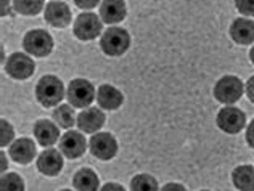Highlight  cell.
Listing matches in <instances>:
<instances>
[{"instance_id":"cell-29","label":"cell","mask_w":254,"mask_h":191,"mask_svg":"<svg viewBox=\"0 0 254 191\" xmlns=\"http://www.w3.org/2000/svg\"><path fill=\"white\" fill-rule=\"evenodd\" d=\"M246 143L250 144L251 148H254V119L248 124V127H246Z\"/></svg>"},{"instance_id":"cell-23","label":"cell","mask_w":254,"mask_h":191,"mask_svg":"<svg viewBox=\"0 0 254 191\" xmlns=\"http://www.w3.org/2000/svg\"><path fill=\"white\" fill-rule=\"evenodd\" d=\"M130 191H159V185L155 177L148 174H138L130 182Z\"/></svg>"},{"instance_id":"cell-17","label":"cell","mask_w":254,"mask_h":191,"mask_svg":"<svg viewBox=\"0 0 254 191\" xmlns=\"http://www.w3.org/2000/svg\"><path fill=\"white\" fill-rule=\"evenodd\" d=\"M34 137L41 146L50 148L58 142L60 129L57 124H53L47 119H41L34 124Z\"/></svg>"},{"instance_id":"cell-26","label":"cell","mask_w":254,"mask_h":191,"mask_svg":"<svg viewBox=\"0 0 254 191\" xmlns=\"http://www.w3.org/2000/svg\"><path fill=\"white\" fill-rule=\"evenodd\" d=\"M235 6L245 18L254 16V0H235Z\"/></svg>"},{"instance_id":"cell-25","label":"cell","mask_w":254,"mask_h":191,"mask_svg":"<svg viewBox=\"0 0 254 191\" xmlns=\"http://www.w3.org/2000/svg\"><path fill=\"white\" fill-rule=\"evenodd\" d=\"M0 144L2 146H6L8 143H11L13 142V138H15V130H13V127H11V124L8 122V121H5V119H2L0 121Z\"/></svg>"},{"instance_id":"cell-22","label":"cell","mask_w":254,"mask_h":191,"mask_svg":"<svg viewBox=\"0 0 254 191\" xmlns=\"http://www.w3.org/2000/svg\"><path fill=\"white\" fill-rule=\"evenodd\" d=\"M16 13L24 16H34L39 15L44 8V0H13Z\"/></svg>"},{"instance_id":"cell-9","label":"cell","mask_w":254,"mask_h":191,"mask_svg":"<svg viewBox=\"0 0 254 191\" xmlns=\"http://www.w3.org/2000/svg\"><path fill=\"white\" fill-rule=\"evenodd\" d=\"M34 69L36 64L32 61V58H29L26 53H21V51L11 53L5 63L6 74L11 76L13 79H18V81H24V79L31 77L34 74Z\"/></svg>"},{"instance_id":"cell-27","label":"cell","mask_w":254,"mask_h":191,"mask_svg":"<svg viewBox=\"0 0 254 191\" xmlns=\"http://www.w3.org/2000/svg\"><path fill=\"white\" fill-rule=\"evenodd\" d=\"M100 0H74V3L82 10H92L98 5Z\"/></svg>"},{"instance_id":"cell-5","label":"cell","mask_w":254,"mask_h":191,"mask_svg":"<svg viewBox=\"0 0 254 191\" xmlns=\"http://www.w3.org/2000/svg\"><path fill=\"white\" fill-rule=\"evenodd\" d=\"M23 47L29 55L42 58L52 53L53 39L44 29H32L29 32H26V36L23 39Z\"/></svg>"},{"instance_id":"cell-21","label":"cell","mask_w":254,"mask_h":191,"mask_svg":"<svg viewBox=\"0 0 254 191\" xmlns=\"http://www.w3.org/2000/svg\"><path fill=\"white\" fill-rule=\"evenodd\" d=\"M53 119H55L57 126H60L62 129H71L76 124L77 117L74 114V109L69 104H60L53 111Z\"/></svg>"},{"instance_id":"cell-33","label":"cell","mask_w":254,"mask_h":191,"mask_svg":"<svg viewBox=\"0 0 254 191\" xmlns=\"http://www.w3.org/2000/svg\"><path fill=\"white\" fill-rule=\"evenodd\" d=\"M6 170V154L2 153V172H5Z\"/></svg>"},{"instance_id":"cell-8","label":"cell","mask_w":254,"mask_h":191,"mask_svg":"<svg viewBox=\"0 0 254 191\" xmlns=\"http://www.w3.org/2000/svg\"><path fill=\"white\" fill-rule=\"evenodd\" d=\"M103 21L95 13H81L74 21V36L81 41H93L102 34Z\"/></svg>"},{"instance_id":"cell-10","label":"cell","mask_w":254,"mask_h":191,"mask_svg":"<svg viewBox=\"0 0 254 191\" xmlns=\"http://www.w3.org/2000/svg\"><path fill=\"white\" fill-rule=\"evenodd\" d=\"M87 149L85 137L77 130H69L60 138V151L68 159H77Z\"/></svg>"},{"instance_id":"cell-32","label":"cell","mask_w":254,"mask_h":191,"mask_svg":"<svg viewBox=\"0 0 254 191\" xmlns=\"http://www.w3.org/2000/svg\"><path fill=\"white\" fill-rule=\"evenodd\" d=\"M8 13V0H2V16Z\"/></svg>"},{"instance_id":"cell-19","label":"cell","mask_w":254,"mask_h":191,"mask_svg":"<svg viewBox=\"0 0 254 191\" xmlns=\"http://www.w3.org/2000/svg\"><path fill=\"white\" fill-rule=\"evenodd\" d=\"M232 183L238 191H254V167L245 164L233 169Z\"/></svg>"},{"instance_id":"cell-35","label":"cell","mask_w":254,"mask_h":191,"mask_svg":"<svg viewBox=\"0 0 254 191\" xmlns=\"http://www.w3.org/2000/svg\"><path fill=\"white\" fill-rule=\"evenodd\" d=\"M63 191H72V190H63Z\"/></svg>"},{"instance_id":"cell-20","label":"cell","mask_w":254,"mask_h":191,"mask_svg":"<svg viewBox=\"0 0 254 191\" xmlns=\"http://www.w3.org/2000/svg\"><path fill=\"white\" fill-rule=\"evenodd\" d=\"M72 185L77 191H98L100 180L98 175L92 169L85 167L76 172L74 179H72Z\"/></svg>"},{"instance_id":"cell-16","label":"cell","mask_w":254,"mask_h":191,"mask_svg":"<svg viewBox=\"0 0 254 191\" xmlns=\"http://www.w3.org/2000/svg\"><path fill=\"white\" fill-rule=\"evenodd\" d=\"M127 15L124 0H103L100 5V18L106 24L121 23Z\"/></svg>"},{"instance_id":"cell-28","label":"cell","mask_w":254,"mask_h":191,"mask_svg":"<svg viewBox=\"0 0 254 191\" xmlns=\"http://www.w3.org/2000/svg\"><path fill=\"white\" fill-rule=\"evenodd\" d=\"M245 94L250 98V101L254 103V76L248 79V82L245 84Z\"/></svg>"},{"instance_id":"cell-12","label":"cell","mask_w":254,"mask_h":191,"mask_svg":"<svg viewBox=\"0 0 254 191\" xmlns=\"http://www.w3.org/2000/svg\"><path fill=\"white\" fill-rule=\"evenodd\" d=\"M37 169L41 170L44 175H49V177L58 175L63 169L62 151L53 149V148H47L45 151H42L37 157Z\"/></svg>"},{"instance_id":"cell-13","label":"cell","mask_w":254,"mask_h":191,"mask_svg":"<svg viewBox=\"0 0 254 191\" xmlns=\"http://www.w3.org/2000/svg\"><path fill=\"white\" fill-rule=\"evenodd\" d=\"M45 21L53 28H66L71 23V10L64 2H50L45 6Z\"/></svg>"},{"instance_id":"cell-1","label":"cell","mask_w":254,"mask_h":191,"mask_svg":"<svg viewBox=\"0 0 254 191\" xmlns=\"http://www.w3.org/2000/svg\"><path fill=\"white\" fill-rule=\"evenodd\" d=\"M36 96L45 108L57 106L66 96L64 85L57 76H44L36 85Z\"/></svg>"},{"instance_id":"cell-14","label":"cell","mask_w":254,"mask_h":191,"mask_svg":"<svg viewBox=\"0 0 254 191\" xmlns=\"http://www.w3.org/2000/svg\"><path fill=\"white\" fill-rule=\"evenodd\" d=\"M97 101H98V106L102 109L116 111L121 108V104L124 103V95L121 90H118L116 87H113V85L103 84V85H100L97 90Z\"/></svg>"},{"instance_id":"cell-11","label":"cell","mask_w":254,"mask_h":191,"mask_svg":"<svg viewBox=\"0 0 254 191\" xmlns=\"http://www.w3.org/2000/svg\"><path fill=\"white\" fill-rule=\"evenodd\" d=\"M106 116L102 109L98 108H87L81 111L77 116L76 126L84 134H97V132L105 126Z\"/></svg>"},{"instance_id":"cell-34","label":"cell","mask_w":254,"mask_h":191,"mask_svg":"<svg viewBox=\"0 0 254 191\" xmlns=\"http://www.w3.org/2000/svg\"><path fill=\"white\" fill-rule=\"evenodd\" d=\"M250 60H251V63L254 64V47L250 50Z\"/></svg>"},{"instance_id":"cell-36","label":"cell","mask_w":254,"mask_h":191,"mask_svg":"<svg viewBox=\"0 0 254 191\" xmlns=\"http://www.w3.org/2000/svg\"><path fill=\"white\" fill-rule=\"evenodd\" d=\"M201 191H209V190H201Z\"/></svg>"},{"instance_id":"cell-31","label":"cell","mask_w":254,"mask_h":191,"mask_svg":"<svg viewBox=\"0 0 254 191\" xmlns=\"http://www.w3.org/2000/svg\"><path fill=\"white\" fill-rule=\"evenodd\" d=\"M100 191H126V190L119 183H106L105 187L100 188Z\"/></svg>"},{"instance_id":"cell-18","label":"cell","mask_w":254,"mask_h":191,"mask_svg":"<svg viewBox=\"0 0 254 191\" xmlns=\"http://www.w3.org/2000/svg\"><path fill=\"white\" fill-rule=\"evenodd\" d=\"M36 156V144L31 138H19L10 146V157L18 164H29Z\"/></svg>"},{"instance_id":"cell-30","label":"cell","mask_w":254,"mask_h":191,"mask_svg":"<svg viewBox=\"0 0 254 191\" xmlns=\"http://www.w3.org/2000/svg\"><path fill=\"white\" fill-rule=\"evenodd\" d=\"M161 191H187V188L180 183H168V185L163 187Z\"/></svg>"},{"instance_id":"cell-6","label":"cell","mask_w":254,"mask_h":191,"mask_svg":"<svg viewBox=\"0 0 254 191\" xmlns=\"http://www.w3.org/2000/svg\"><path fill=\"white\" fill-rule=\"evenodd\" d=\"M216 124L217 127L225 132V134L235 135L238 132H242L246 126V114L242 109L237 106H224L222 109L217 113L216 117Z\"/></svg>"},{"instance_id":"cell-4","label":"cell","mask_w":254,"mask_h":191,"mask_svg":"<svg viewBox=\"0 0 254 191\" xmlns=\"http://www.w3.org/2000/svg\"><path fill=\"white\" fill-rule=\"evenodd\" d=\"M66 98L74 108H89L97 98V90L85 79H72L66 90Z\"/></svg>"},{"instance_id":"cell-3","label":"cell","mask_w":254,"mask_h":191,"mask_svg":"<svg viewBox=\"0 0 254 191\" xmlns=\"http://www.w3.org/2000/svg\"><path fill=\"white\" fill-rule=\"evenodd\" d=\"M245 94V84L237 76H224L214 85V96L225 106L237 103Z\"/></svg>"},{"instance_id":"cell-24","label":"cell","mask_w":254,"mask_h":191,"mask_svg":"<svg viewBox=\"0 0 254 191\" xmlns=\"http://www.w3.org/2000/svg\"><path fill=\"white\" fill-rule=\"evenodd\" d=\"M0 191H24V180L18 174H3Z\"/></svg>"},{"instance_id":"cell-2","label":"cell","mask_w":254,"mask_h":191,"mask_svg":"<svg viewBox=\"0 0 254 191\" xmlns=\"http://www.w3.org/2000/svg\"><path fill=\"white\" fill-rule=\"evenodd\" d=\"M129 32L123 28H116V26H111V28L106 29L102 34V39H100V48L108 56H121L129 50Z\"/></svg>"},{"instance_id":"cell-7","label":"cell","mask_w":254,"mask_h":191,"mask_svg":"<svg viewBox=\"0 0 254 191\" xmlns=\"http://www.w3.org/2000/svg\"><path fill=\"white\" fill-rule=\"evenodd\" d=\"M90 153L100 161H110L118 154V142L108 132H97L89 142Z\"/></svg>"},{"instance_id":"cell-15","label":"cell","mask_w":254,"mask_h":191,"mask_svg":"<svg viewBox=\"0 0 254 191\" xmlns=\"http://www.w3.org/2000/svg\"><path fill=\"white\" fill-rule=\"evenodd\" d=\"M229 34L232 41L240 45H251L254 42V21L248 18H238L230 24Z\"/></svg>"}]
</instances>
